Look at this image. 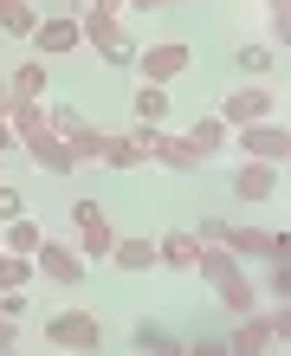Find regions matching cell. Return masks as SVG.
<instances>
[{
    "label": "cell",
    "mask_w": 291,
    "mask_h": 356,
    "mask_svg": "<svg viewBox=\"0 0 291 356\" xmlns=\"http://www.w3.org/2000/svg\"><path fill=\"white\" fill-rule=\"evenodd\" d=\"M194 272H201L207 285H214V298H220V311H233V318H246V311H259V285H253V272H246V259H233V253H220V246H207Z\"/></svg>",
    "instance_id": "1"
},
{
    "label": "cell",
    "mask_w": 291,
    "mask_h": 356,
    "mask_svg": "<svg viewBox=\"0 0 291 356\" xmlns=\"http://www.w3.org/2000/svg\"><path fill=\"white\" fill-rule=\"evenodd\" d=\"M285 337H291V311L285 305H259V311H246V318H233L226 350L233 356H272Z\"/></svg>",
    "instance_id": "2"
},
{
    "label": "cell",
    "mask_w": 291,
    "mask_h": 356,
    "mask_svg": "<svg viewBox=\"0 0 291 356\" xmlns=\"http://www.w3.org/2000/svg\"><path fill=\"white\" fill-rule=\"evenodd\" d=\"M78 39H85L110 72L136 65V39H130V26H123V13H78Z\"/></svg>",
    "instance_id": "3"
},
{
    "label": "cell",
    "mask_w": 291,
    "mask_h": 356,
    "mask_svg": "<svg viewBox=\"0 0 291 356\" xmlns=\"http://www.w3.org/2000/svg\"><path fill=\"white\" fill-rule=\"evenodd\" d=\"M46 343H52V356H97L103 350V324L91 311H58L46 324Z\"/></svg>",
    "instance_id": "4"
},
{
    "label": "cell",
    "mask_w": 291,
    "mask_h": 356,
    "mask_svg": "<svg viewBox=\"0 0 291 356\" xmlns=\"http://www.w3.org/2000/svg\"><path fill=\"white\" fill-rule=\"evenodd\" d=\"M188 65H194V52L181 46V39H162V46H136V65L130 72H136V85H162V91H169Z\"/></svg>",
    "instance_id": "5"
},
{
    "label": "cell",
    "mask_w": 291,
    "mask_h": 356,
    "mask_svg": "<svg viewBox=\"0 0 291 356\" xmlns=\"http://www.w3.org/2000/svg\"><path fill=\"white\" fill-rule=\"evenodd\" d=\"M226 130H246V123H272L278 117V91L272 85H240V91H226L220 97V111H214Z\"/></svg>",
    "instance_id": "6"
},
{
    "label": "cell",
    "mask_w": 291,
    "mask_h": 356,
    "mask_svg": "<svg viewBox=\"0 0 291 356\" xmlns=\"http://www.w3.org/2000/svg\"><path fill=\"white\" fill-rule=\"evenodd\" d=\"M233 149L240 162H272V169H285V156H291V130L272 117V123H246V130H233Z\"/></svg>",
    "instance_id": "7"
},
{
    "label": "cell",
    "mask_w": 291,
    "mask_h": 356,
    "mask_svg": "<svg viewBox=\"0 0 291 356\" xmlns=\"http://www.w3.org/2000/svg\"><path fill=\"white\" fill-rule=\"evenodd\" d=\"M72 227H78V240H72V246H78V259H85V266H91V259H110L117 227L103 220V207H97V201H72Z\"/></svg>",
    "instance_id": "8"
},
{
    "label": "cell",
    "mask_w": 291,
    "mask_h": 356,
    "mask_svg": "<svg viewBox=\"0 0 291 356\" xmlns=\"http://www.w3.org/2000/svg\"><path fill=\"white\" fill-rule=\"evenodd\" d=\"M33 272H39V279H52L58 291H78V285H85V259H78V246L72 240H46V246H39V253H33Z\"/></svg>",
    "instance_id": "9"
},
{
    "label": "cell",
    "mask_w": 291,
    "mask_h": 356,
    "mask_svg": "<svg viewBox=\"0 0 291 356\" xmlns=\"http://www.w3.org/2000/svg\"><path fill=\"white\" fill-rule=\"evenodd\" d=\"M220 253H233V259H259V266H272L291 253V240L272 234V227H226V246Z\"/></svg>",
    "instance_id": "10"
},
{
    "label": "cell",
    "mask_w": 291,
    "mask_h": 356,
    "mask_svg": "<svg viewBox=\"0 0 291 356\" xmlns=\"http://www.w3.org/2000/svg\"><path fill=\"white\" fill-rule=\"evenodd\" d=\"M136 130H142V123H136ZM142 149H149V162L169 169V175H194L201 169V156L181 143V130H142Z\"/></svg>",
    "instance_id": "11"
},
{
    "label": "cell",
    "mask_w": 291,
    "mask_h": 356,
    "mask_svg": "<svg viewBox=\"0 0 291 356\" xmlns=\"http://www.w3.org/2000/svg\"><path fill=\"white\" fill-rule=\"evenodd\" d=\"M285 195V169L272 162H233V201H278Z\"/></svg>",
    "instance_id": "12"
},
{
    "label": "cell",
    "mask_w": 291,
    "mask_h": 356,
    "mask_svg": "<svg viewBox=\"0 0 291 356\" xmlns=\"http://www.w3.org/2000/svg\"><path fill=\"white\" fill-rule=\"evenodd\" d=\"M78 46H85V39H78V13H52V19H39V33H33V58H65Z\"/></svg>",
    "instance_id": "13"
},
{
    "label": "cell",
    "mask_w": 291,
    "mask_h": 356,
    "mask_svg": "<svg viewBox=\"0 0 291 356\" xmlns=\"http://www.w3.org/2000/svg\"><path fill=\"white\" fill-rule=\"evenodd\" d=\"M97 162H103V169H117V175L142 169V162H149V149H142V130H136V123H130V130H103Z\"/></svg>",
    "instance_id": "14"
},
{
    "label": "cell",
    "mask_w": 291,
    "mask_h": 356,
    "mask_svg": "<svg viewBox=\"0 0 291 356\" xmlns=\"http://www.w3.org/2000/svg\"><path fill=\"white\" fill-rule=\"evenodd\" d=\"M19 149H26V156L39 162V169H46V175H72V169H78V162H72V149H65V136H52L46 123L19 136Z\"/></svg>",
    "instance_id": "15"
},
{
    "label": "cell",
    "mask_w": 291,
    "mask_h": 356,
    "mask_svg": "<svg viewBox=\"0 0 291 356\" xmlns=\"http://www.w3.org/2000/svg\"><path fill=\"white\" fill-rule=\"evenodd\" d=\"M201 253H207V246H201L194 234H181V227L156 240V266H162V272H181V279H188V272L201 266Z\"/></svg>",
    "instance_id": "16"
},
{
    "label": "cell",
    "mask_w": 291,
    "mask_h": 356,
    "mask_svg": "<svg viewBox=\"0 0 291 356\" xmlns=\"http://www.w3.org/2000/svg\"><path fill=\"white\" fill-rule=\"evenodd\" d=\"M181 143H188V149L207 162V156H220V149H233V130H226V123L214 117V111H207V117H194L188 123V130H181Z\"/></svg>",
    "instance_id": "17"
},
{
    "label": "cell",
    "mask_w": 291,
    "mask_h": 356,
    "mask_svg": "<svg viewBox=\"0 0 291 356\" xmlns=\"http://www.w3.org/2000/svg\"><path fill=\"white\" fill-rule=\"evenodd\" d=\"M7 91L26 97V104H46V91H52V65H46V58H19V65L7 72Z\"/></svg>",
    "instance_id": "18"
},
{
    "label": "cell",
    "mask_w": 291,
    "mask_h": 356,
    "mask_svg": "<svg viewBox=\"0 0 291 356\" xmlns=\"http://www.w3.org/2000/svg\"><path fill=\"white\" fill-rule=\"evenodd\" d=\"M39 246H46V227H39L33 214H19V220H7V227H0V253H19V259H33Z\"/></svg>",
    "instance_id": "19"
},
{
    "label": "cell",
    "mask_w": 291,
    "mask_h": 356,
    "mask_svg": "<svg viewBox=\"0 0 291 356\" xmlns=\"http://www.w3.org/2000/svg\"><path fill=\"white\" fill-rule=\"evenodd\" d=\"M110 266H117V272H156V240H142V234H117Z\"/></svg>",
    "instance_id": "20"
},
{
    "label": "cell",
    "mask_w": 291,
    "mask_h": 356,
    "mask_svg": "<svg viewBox=\"0 0 291 356\" xmlns=\"http://www.w3.org/2000/svg\"><path fill=\"white\" fill-rule=\"evenodd\" d=\"M130 111H136L142 130H162V123H169V91H162V85H136Z\"/></svg>",
    "instance_id": "21"
},
{
    "label": "cell",
    "mask_w": 291,
    "mask_h": 356,
    "mask_svg": "<svg viewBox=\"0 0 291 356\" xmlns=\"http://www.w3.org/2000/svg\"><path fill=\"white\" fill-rule=\"evenodd\" d=\"M233 65L246 72V85H265V72L278 65V52L272 46H233Z\"/></svg>",
    "instance_id": "22"
},
{
    "label": "cell",
    "mask_w": 291,
    "mask_h": 356,
    "mask_svg": "<svg viewBox=\"0 0 291 356\" xmlns=\"http://www.w3.org/2000/svg\"><path fill=\"white\" fill-rule=\"evenodd\" d=\"M0 33H7V39H33L39 33V7H33V0H13V7L0 13Z\"/></svg>",
    "instance_id": "23"
},
{
    "label": "cell",
    "mask_w": 291,
    "mask_h": 356,
    "mask_svg": "<svg viewBox=\"0 0 291 356\" xmlns=\"http://www.w3.org/2000/svg\"><path fill=\"white\" fill-rule=\"evenodd\" d=\"M285 298H291V266L272 259V266H265V279H259V305H285Z\"/></svg>",
    "instance_id": "24"
},
{
    "label": "cell",
    "mask_w": 291,
    "mask_h": 356,
    "mask_svg": "<svg viewBox=\"0 0 291 356\" xmlns=\"http://www.w3.org/2000/svg\"><path fill=\"white\" fill-rule=\"evenodd\" d=\"M65 149H72V162H97V149H103V130H97V123H78V130L65 136Z\"/></svg>",
    "instance_id": "25"
},
{
    "label": "cell",
    "mask_w": 291,
    "mask_h": 356,
    "mask_svg": "<svg viewBox=\"0 0 291 356\" xmlns=\"http://www.w3.org/2000/svg\"><path fill=\"white\" fill-rule=\"evenodd\" d=\"M26 285H33V259L0 253V291H26Z\"/></svg>",
    "instance_id": "26"
},
{
    "label": "cell",
    "mask_w": 291,
    "mask_h": 356,
    "mask_svg": "<svg viewBox=\"0 0 291 356\" xmlns=\"http://www.w3.org/2000/svg\"><path fill=\"white\" fill-rule=\"evenodd\" d=\"M78 123H85V117H78V104H46V130L52 136H72Z\"/></svg>",
    "instance_id": "27"
},
{
    "label": "cell",
    "mask_w": 291,
    "mask_h": 356,
    "mask_svg": "<svg viewBox=\"0 0 291 356\" xmlns=\"http://www.w3.org/2000/svg\"><path fill=\"white\" fill-rule=\"evenodd\" d=\"M162 337H169V330H162V324H156V318H142V324H136V330H130V350H136V356H149V350H156V343H162Z\"/></svg>",
    "instance_id": "28"
},
{
    "label": "cell",
    "mask_w": 291,
    "mask_h": 356,
    "mask_svg": "<svg viewBox=\"0 0 291 356\" xmlns=\"http://www.w3.org/2000/svg\"><path fill=\"white\" fill-rule=\"evenodd\" d=\"M265 19H272V46H285V33H291V0H265Z\"/></svg>",
    "instance_id": "29"
},
{
    "label": "cell",
    "mask_w": 291,
    "mask_h": 356,
    "mask_svg": "<svg viewBox=\"0 0 291 356\" xmlns=\"http://www.w3.org/2000/svg\"><path fill=\"white\" fill-rule=\"evenodd\" d=\"M19 214H26V195H19V188H7V181H0V227H7V220H19Z\"/></svg>",
    "instance_id": "30"
},
{
    "label": "cell",
    "mask_w": 291,
    "mask_h": 356,
    "mask_svg": "<svg viewBox=\"0 0 291 356\" xmlns=\"http://www.w3.org/2000/svg\"><path fill=\"white\" fill-rule=\"evenodd\" d=\"M226 227H233V220H220V214H214V220H201V227H194V240H201V246H226Z\"/></svg>",
    "instance_id": "31"
},
{
    "label": "cell",
    "mask_w": 291,
    "mask_h": 356,
    "mask_svg": "<svg viewBox=\"0 0 291 356\" xmlns=\"http://www.w3.org/2000/svg\"><path fill=\"white\" fill-rule=\"evenodd\" d=\"M188 356H233V350H226V337H201V343H188Z\"/></svg>",
    "instance_id": "32"
},
{
    "label": "cell",
    "mask_w": 291,
    "mask_h": 356,
    "mask_svg": "<svg viewBox=\"0 0 291 356\" xmlns=\"http://www.w3.org/2000/svg\"><path fill=\"white\" fill-rule=\"evenodd\" d=\"M149 356H188V343H181V337H162V343H156Z\"/></svg>",
    "instance_id": "33"
},
{
    "label": "cell",
    "mask_w": 291,
    "mask_h": 356,
    "mask_svg": "<svg viewBox=\"0 0 291 356\" xmlns=\"http://www.w3.org/2000/svg\"><path fill=\"white\" fill-rule=\"evenodd\" d=\"M78 13H123V0H85Z\"/></svg>",
    "instance_id": "34"
},
{
    "label": "cell",
    "mask_w": 291,
    "mask_h": 356,
    "mask_svg": "<svg viewBox=\"0 0 291 356\" xmlns=\"http://www.w3.org/2000/svg\"><path fill=\"white\" fill-rule=\"evenodd\" d=\"M0 350H19V324H0Z\"/></svg>",
    "instance_id": "35"
},
{
    "label": "cell",
    "mask_w": 291,
    "mask_h": 356,
    "mask_svg": "<svg viewBox=\"0 0 291 356\" xmlns=\"http://www.w3.org/2000/svg\"><path fill=\"white\" fill-rule=\"evenodd\" d=\"M162 0H123V13H156Z\"/></svg>",
    "instance_id": "36"
},
{
    "label": "cell",
    "mask_w": 291,
    "mask_h": 356,
    "mask_svg": "<svg viewBox=\"0 0 291 356\" xmlns=\"http://www.w3.org/2000/svg\"><path fill=\"white\" fill-rule=\"evenodd\" d=\"M7 149H19V136L7 130V117H0V156H7Z\"/></svg>",
    "instance_id": "37"
},
{
    "label": "cell",
    "mask_w": 291,
    "mask_h": 356,
    "mask_svg": "<svg viewBox=\"0 0 291 356\" xmlns=\"http://www.w3.org/2000/svg\"><path fill=\"white\" fill-rule=\"evenodd\" d=\"M7 111H13V91H7V85H0V117H7Z\"/></svg>",
    "instance_id": "38"
},
{
    "label": "cell",
    "mask_w": 291,
    "mask_h": 356,
    "mask_svg": "<svg viewBox=\"0 0 291 356\" xmlns=\"http://www.w3.org/2000/svg\"><path fill=\"white\" fill-rule=\"evenodd\" d=\"M7 7H13V0H0V13H7Z\"/></svg>",
    "instance_id": "39"
},
{
    "label": "cell",
    "mask_w": 291,
    "mask_h": 356,
    "mask_svg": "<svg viewBox=\"0 0 291 356\" xmlns=\"http://www.w3.org/2000/svg\"><path fill=\"white\" fill-rule=\"evenodd\" d=\"M0 356H19V350H0Z\"/></svg>",
    "instance_id": "40"
},
{
    "label": "cell",
    "mask_w": 291,
    "mask_h": 356,
    "mask_svg": "<svg viewBox=\"0 0 291 356\" xmlns=\"http://www.w3.org/2000/svg\"><path fill=\"white\" fill-rule=\"evenodd\" d=\"M162 7H169V0H162Z\"/></svg>",
    "instance_id": "41"
}]
</instances>
